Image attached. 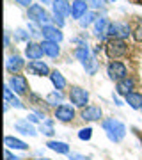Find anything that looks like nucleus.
<instances>
[{
    "instance_id": "obj_27",
    "label": "nucleus",
    "mask_w": 142,
    "mask_h": 160,
    "mask_svg": "<svg viewBox=\"0 0 142 160\" xmlns=\"http://www.w3.org/2000/svg\"><path fill=\"white\" fill-rule=\"evenodd\" d=\"M82 66L85 68V71H87L89 75H96V71H98V61H96V57H94V55H91V59H89V61L82 62Z\"/></svg>"
},
{
    "instance_id": "obj_8",
    "label": "nucleus",
    "mask_w": 142,
    "mask_h": 160,
    "mask_svg": "<svg viewBox=\"0 0 142 160\" xmlns=\"http://www.w3.org/2000/svg\"><path fill=\"white\" fill-rule=\"evenodd\" d=\"M55 118L59 121H62V123H68V121H71L75 118V109L71 105L62 103V105H59L55 109Z\"/></svg>"
},
{
    "instance_id": "obj_18",
    "label": "nucleus",
    "mask_w": 142,
    "mask_h": 160,
    "mask_svg": "<svg viewBox=\"0 0 142 160\" xmlns=\"http://www.w3.org/2000/svg\"><path fill=\"white\" fill-rule=\"evenodd\" d=\"M4 100H6V103L12 105L14 109H25V105H23V103L20 102L14 94H12V89L9 87V84H7V86H4Z\"/></svg>"
},
{
    "instance_id": "obj_40",
    "label": "nucleus",
    "mask_w": 142,
    "mask_h": 160,
    "mask_svg": "<svg viewBox=\"0 0 142 160\" xmlns=\"http://www.w3.org/2000/svg\"><path fill=\"white\" fill-rule=\"evenodd\" d=\"M36 160H50V158H36Z\"/></svg>"
},
{
    "instance_id": "obj_7",
    "label": "nucleus",
    "mask_w": 142,
    "mask_h": 160,
    "mask_svg": "<svg viewBox=\"0 0 142 160\" xmlns=\"http://www.w3.org/2000/svg\"><path fill=\"white\" fill-rule=\"evenodd\" d=\"M9 87H11L16 94H25L27 89H28L27 78H25L23 75H12L11 78H9Z\"/></svg>"
},
{
    "instance_id": "obj_37",
    "label": "nucleus",
    "mask_w": 142,
    "mask_h": 160,
    "mask_svg": "<svg viewBox=\"0 0 142 160\" xmlns=\"http://www.w3.org/2000/svg\"><path fill=\"white\" fill-rule=\"evenodd\" d=\"M4 160H20V158H18L16 155H12L9 151V148H6V151H4Z\"/></svg>"
},
{
    "instance_id": "obj_9",
    "label": "nucleus",
    "mask_w": 142,
    "mask_h": 160,
    "mask_svg": "<svg viewBox=\"0 0 142 160\" xmlns=\"http://www.w3.org/2000/svg\"><path fill=\"white\" fill-rule=\"evenodd\" d=\"M43 29V38L46 41H53V43H61L62 41V32L59 27H51V25H45V27H41Z\"/></svg>"
},
{
    "instance_id": "obj_23",
    "label": "nucleus",
    "mask_w": 142,
    "mask_h": 160,
    "mask_svg": "<svg viewBox=\"0 0 142 160\" xmlns=\"http://www.w3.org/2000/svg\"><path fill=\"white\" fill-rule=\"evenodd\" d=\"M125 98H126V103L130 105L131 109H135V110L142 109V94H139V92H130Z\"/></svg>"
},
{
    "instance_id": "obj_14",
    "label": "nucleus",
    "mask_w": 142,
    "mask_h": 160,
    "mask_svg": "<svg viewBox=\"0 0 142 160\" xmlns=\"http://www.w3.org/2000/svg\"><path fill=\"white\" fill-rule=\"evenodd\" d=\"M14 128H16L20 133H23V135H30V137H36V135H37V130L32 126V123L28 119L16 121V123H14Z\"/></svg>"
},
{
    "instance_id": "obj_26",
    "label": "nucleus",
    "mask_w": 142,
    "mask_h": 160,
    "mask_svg": "<svg viewBox=\"0 0 142 160\" xmlns=\"http://www.w3.org/2000/svg\"><path fill=\"white\" fill-rule=\"evenodd\" d=\"M91 50H89V46L84 45V46H78L76 50H75V57L78 59L80 62H85V61H89L91 59Z\"/></svg>"
},
{
    "instance_id": "obj_39",
    "label": "nucleus",
    "mask_w": 142,
    "mask_h": 160,
    "mask_svg": "<svg viewBox=\"0 0 142 160\" xmlns=\"http://www.w3.org/2000/svg\"><path fill=\"white\" fill-rule=\"evenodd\" d=\"M4 46H9V30H6V32H4Z\"/></svg>"
},
{
    "instance_id": "obj_32",
    "label": "nucleus",
    "mask_w": 142,
    "mask_h": 160,
    "mask_svg": "<svg viewBox=\"0 0 142 160\" xmlns=\"http://www.w3.org/2000/svg\"><path fill=\"white\" fill-rule=\"evenodd\" d=\"M51 20L57 23V27H59V29L64 25V16H62V14H59V12H55V11H53V16H51Z\"/></svg>"
},
{
    "instance_id": "obj_3",
    "label": "nucleus",
    "mask_w": 142,
    "mask_h": 160,
    "mask_svg": "<svg viewBox=\"0 0 142 160\" xmlns=\"http://www.w3.org/2000/svg\"><path fill=\"white\" fill-rule=\"evenodd\" d=\"M131 34V29L130 25L125 22H115V23H110V27H108V36L110 38H115V39H125L128 36Z\"/></svg>"
},
{
    "instance_id": "obj_28",
    "label": "nucleus",
    "mask_w": 142,
    "mask_h": 160,
    "mask_svg": "<svg viewBox=\"0 0 142 160\" xmlns=\"http://www.w3.org/2000/svg\"><path fill=\"white\" fill-rule=\"evenodd\" d=\"M96 20H98L96 12H92V11H87V12H85V16L82 18V20H80V27H82V29H87V27H89L91 23H94Z\"/></svg>"
},
{
    "instance_id": "obj_36",
    "label": "nucleus",
    "mask_w": 142,
    "mask_h": 160,
    "mask_svg": "<svg viewBox=\"0 0 142 160\" xmlns=\"http://www.w3.org/2000/svg\"><path fill=\"white\" fill-rule=\"evenodd\" d=\"M69 160H89V157H85V155H80V153H69L68 155Z\"/></svg>"
},
{
    "instance_id": "obj_33",
    "label": "nucleus",
    "mask_w": 142,
    "mask_h": 160,
    "mask_svg": "<svg viewBox=\"0 0 142 160\" xmlns=\"http://www.w3.org/2000/svg\"><path fill=\"white\" fill-rule=\"evenodd\" d=\"M14 36H16V39H28V32H25L23 29H16L14 30Z\"/></svg>"
},
{
    "instance_id": "obj_13",
    "label": "nucleus",
    "mask_w": 142,
    "mask_h": 160,
    "mask_svg": "<svg viewBox=\"0 0 142 160\" xmlns=\"http://www.w3.org/2000/svg\"><path fill=\"white\" fill-rule=\"evenodd\" d=\"M43 53H45L43 46L37 45V43H27V46H25V55L30 61H39L43 57Z\"/></svg>"
},
{
    "instance_id": "obj_43",
    "label": "nucleus",
    "mask_w": 142,
    "mask_h": 160,
    "mask_svg": "<svg viewBox=\"0 0 142 160\" xmlns=\"http://www.w3.org/2000/svg\"><path fill=\"white\" fill-rule=\"evenodd\" d=\"M139 2H140V0H139Z\"/></svg>"
},
{
    "instance_id": "obj_4",
    "label": "nucleus",
    "mask_w": 142,
    "mask_h": 160,
    "mask_svg": "<svg viewBox=\"0 0 142 160\" xmlns=\"http://www.w3.org/2000/svg\"><path fill=\"white\" fill-rule=\"evenodd\" d=\"M126 50H128V46H126L125 39H110L107 43V53H108V57H114V59H117V57H123L126 53Z\"/></svg>"
},
{
    "instance_id": "obj_24",
    "label": "nucleus",
    "mask_w": 142,
    "mask_h": 160,
    "mask_svg": "<svg viewBox=\"0 0 142 160\" xmlns=\"http://www.w3.org/2000/svg\"><path fill=\"white\" fill-rule=\"evenodd\" d=\"M46 146H48L51 151H57V153H61V155H69V146L66 142H61V141H50Z\"/></svg>"
},
{
    "instance_id": "obj_10",
    "label": "nucleus",
    "mask_w": 142,
    "mask_h": 160,
    "mask_svg": "<svg viewBox=\"0 0 142 160\" xmlns=\"http://www.w3.org/2000/svg\"><path fill=\"white\" fill-rule=\"evenodd\" d=\"M82 119L84 121H89V123H92V121H98L100 118H101V109L98 107V105H87V107H84L82 109Z\"/></svg>"
},
{
    "instance_id": "obj_38",
    "label": "nucleus",
    "mask_w": 142,
    "mask_h": 160,
    "mask_svg": "<svg viewBox=\"0 0 142 160\" xmlns=\"http://www.w3.org/2000/svg\"><path fill=\"white\" fill-rule=\"evenodd\" d=\"M16 4H20V6H23V7H32L34 4H32V0H14Z\"/></svg>"
},
{
    "instance_id": "obj_34",
    "label": "nucleus",
    "mask_w": 142,
    "mask_h": 160,
    "mask_svg": "<svg viewBox=\"0 0 142 160\" xmlns=\"http://www.w3.org/2000/svg\"><path fill=\"white\" fill-rule=\"evenodd\" d=\"M89 4H91L94 9H103V7H105V0H89Z\"/></svg>"
},
{
    "instance_id": "obj_41",
    "label": "nucleus",
    "mask_w": 142,
    "mask_h": 160,
    "mask_svg": "<svg viewBox=\"0 0 142 160\" xmlns=\"http://www.w3.org/2000/svg\"><path fill=\"white\" fill-rule=\"evenodd\" d=\"M112 2H115V0H112Z\"/></svg>"
},
{
    "instance_id": "obj_11",
    "label": "nucleus",
    "mask_w": 142,
    "mask_h": 160,
    "mask_svg": "<svg viewBox=\"0 0 142 160\" xmlns=\"http://www.w3.org/2000/svg\"><path fill=\"white\" fill-rule=\"evenodd\" d=\"M27 69L32 75H36V77H45V75H50V68H48V64L43 62V61H30L28 66H27Z\"/></svg>"
},
{
    "instance_id": "obj_21",
    "label": "nucleus",
    "mask_w": 142,
    "mask_h": 160,
    "mask_svg": "<svg viewBox=\"0 0 142 160\" xmlns=\"http://www.w3.org/2000/svg\"><path fill=\"white\" fill-rule=\"evenodd\" d=\"M50 80H51V84H53V87H55L57 91H61V89L66 87V78H64L62 73H61V71H57V69L50 73Z\"/></svg>"
},
{
    "instance_id": "obj_29",
    "label": "nucleus",
    "mask_w": 142,
    "mask_h": 160,
    "mask_svg": "<svg viewBox=\"0 0 142 160\" xmlns=\"http://www.w3.org/2000/svg\"><path fill=\"white\" fill-rule=\"evenodd\" d=\"M39 132H41V133H45V135H48V137H51V135H53V121H51V119L41 121Z\"/></svg>"
},
{
    "instance_id": "obj_16",
    "label": "nucleus",
    "mask_w": 142,
    "mask_h": 160,
    "mask_svg": "<svg viewBox=\"0 0 142 160\" xmlns=\"http://www.w3.org/2000/svg\"><path fill=\"white\" fill-rule=\"evenodd\" d=\"M133 87H135L133 78L125 77L123 80H119V82H117V86H115V92H117V94H123V96H128L130 92H133Z\"/></svg>"
},
{
    "instance_id": "obj_42",
    "label": "nucleus",
    "mask_w": 142,
    "mask_h": 160,
    "mask_svg": "<svg viewBox=\"0 0 142 160\" xmlns=\"http://www.w3.org/2000/svg\"><path fill=\"white\" fill-rule=\"evenodd\" d=\"M82 2H85V0H82Z\"/></svg>"
},
{
    "instance_id": "obj_25",
    "label": "nucleus",
    "mask_w": 142,
    "mask_h": 160,
    "mask_svg": "<svg viewBox=\"0 0 142 160\" xmlns=\"http://www.w3.org/2000/svg\"><path fill=\"white\" fill-rule=\"evenodd\" d=\"M62 100H64V94L61 91H51L48 96H46V103L51 105V107H59V105H62Z\"/></svg>"
},
{
    "instance_id": "obj_20",
    "label": "nucleus",
    "mask_w": 142,
    "mask_h": 160,
    "mask_svg": "<svg viewBox=\"0 0 142 160\" xmlns=\"http://www.w3.org/2000/svg\"><path fill=\"white\" fill-rule=\"evenodd\" d=\"M41 46H43V50H45V53L48 55V57L55 59L59 57V53H61V48H59V43H53V41H43L41 43Z\"/></svg>"
},
{
    "instance_id": "obj_2",
    "label": "nucleus",
    "mask_w": 142,
    "mask_h": 160,
    "mask_svg": "<svg viewBox=\"0 0 142 160\" xmlns=\"http://www.w3.org/2000/svg\"><path fill=\"white\" fill-rule=\"evenodd\" d=\"M28 20L30 22H34V23H37V25H48V22H50L51 18H50V14L45 11V7L43 6H39V4H34L32 7H28Z\"/></svg>"
},
{
    "instance_id": "obj_22",
    "label": "nucleus",
    "mask_w": 142,
    "mask_h": 160,
    "mask_svg": "<svg viewBox=\"0 0 142 160\" xmlns=\"http://www.w3.org/2000/svg\"><path fill=\"white\" fill-rule=\"evenodd\" d=\"M4 144H6V148H9V149H27L28 148L23 141H20V139H16V137H11V135H7V137L4 139Z\"/></svg>"
},
{
    "instance_id": "obj_31",
    "label": "nucleus",
    "mask_w": 142,
    "mask_h": 160,
    "mask_svg": "<svg viewBox=\"0 0 142 160\" xmlns=\"http://www.w3.org/2000/svg\"><path fill=\"white\" fill-rule=\"evenodd\" d=\"M28 32H30V36H39V34H43V29L37 27V23L30 22L28 23Z\"/></svg>"
},
{
    "instance_id": "obj_15",
    "label": "nucleus",
    "mask_w": 142,
    "mask_h": 160,
    "mask_svg": "<svg viewBox=\"0 0 142 160\" xmlns=\"http://www.w3.org/2000/svg\"><path fill=\"white\" fill-rule=\"evenodd\" d=\"M23 66H25V61H23L20 55H11V57H7V61H6L7 71L12 73V75H18V71H20Z\"/></svg>"
},
{
    "instance_id": "obj_35",
    "label": "nucleus",
    "mask_w": 142,
    "mask_h": 160,
    "mask_svg": "<svg viewBox=\"0 0 142 160\" xmlns=\"http://www.w3.org/2000/svg\"><path fill=\"white\" fill-rule=\"evenodd\" d=\"M133 38H135L137 41H142V23H139L137 29L133 30Z\"/></svg>"
},
{
    "instance_id": "obj_17",
    "label": "nucleus",
    "mask_w": 142,
    "mask_h": 160,
    "mask_svg": "<svg viewBox=\"0 0 142 160\" xmlns=\"http://www.w3.org/2000/svg\"><path fill=\"white\" fill-rule=\"evenodd\" d=\"M85 12H87V4L85 2H82V0H75L73 4H71V16L75 18V20H82V18L85 16Z\"/></svg>"
},
{
    "instance_id": "obj_12",
    "label": "nucleus",
    "mask_w": 142,
    "mask_h": 160,
    "mask_svg": "<svg viewBox=\"0 0 142 160\" xmlns=\"http://www.w3.org/2000/svg\"><path fill=\"white\" fill-rule=\"evenodd\" d=\"M108 27H110L108 18H105V16L98 18L96 22H94V36H96L98 39H103L108 34Z\"/></svg>"
},
{
    "instance_id": "obj_19",
    "label": "nucleus",
    "mask_w": 142,
    "mask_h": 160,
    "mask_svg": "<svg viewBox=\"0 0 142 160\" xmlns=\"http://www.w3.org/2000/svg\"><path fill=\"white\" fill-rule=\"evenodd\" d=\"M51 7H53L55 12L62 14V16L71 14V4H69L68 0H53V2H51Z\"/></svg>"
},
{
    "instance_id": "obj_5",
    "label": "nucleus",
    "mask_w": 142,
    "mask_h": 160,
    "mask_svg": "<svg viewBox=\"0 0 142 160\" xmlns=\"http://www.w3.org/2000/svg\"><path fill=\"white\" fill-rule=\"evenodd\" d=\"M107 75L110 77V80H115V82H119L126 77V66L119 61H114L107 66Z\"/></svg>"
},
{
    "instance_id": "obj_6",
    "label": "nucleus",
    "mask_w": 142,
    "mask_h": 160,
    "mask_svg": "<svg viewBox=\"0 0 142 160\" xmlns=\"http://www.w3.org/2000/svg\"><path fill=\"white\" fill-rule=\"evenodd\" d=\"M69 100L75 107H85V103L89 102V92L82 87H71L69 91Z\"/></svg>"
},
{
    "instance_id": "obj_30",
    "label": "nucleus",
    "mask_w": 142,
    "mask_h": 160,
    "mask_svg": "<svg viewBox=\"0 0 142 160\" xmlns=\"http://www.w3.org/2000/svg\"><path fill=\"white\" fill-rule=\"evenodd\" d=\"M92 137V128H82V130L78 132V139H82V141H89V139Z\"/></svg>"
},
{
    "instance_id": "obj_1",
    "label": "nucleus",
    "mask_w": 142,
    "mask_h": 160,
    "mask_svg": "<svg viewBox=\"0 0 142 160\" xmlns=\"http://www.w3.org/2000/svg\"><path fill=\"white\" fill-rule=\"evenodd\" d=\"M103 130L107 132V137L112 141V142H119L121 139L126 135V126L125 123H121L119 119H114V118H110V119H105L101 123Z\"/></svg>"
}]
</instances>
